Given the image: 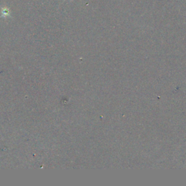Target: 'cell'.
<instances>
[{"label": "cell", "instance_id": "obj_1", "mask_svg": "<svg viewBox=\"0 0 186 186\" xmlns=\"http://www.w3.org/2000/svg\"><path fill=\"white\" fill-rule=\"evenodd\" d=\"M10 13V11L7 8H2V14H4V15H7Z\"/></svg>", "mask_w": 186, "mask_h": 186}]
</instances>
